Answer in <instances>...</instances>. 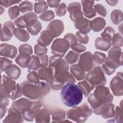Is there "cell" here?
<instances>
[{
    "label": "cell",
    "mask_w": 123,
    "mask_h": 123,
    "mask_svg": "<svg viewBox=\"0 0 123 123\" xmlns=\"http://www.w3.org/2000/svg\"><path fill=\"white\" fill-rule=\"evenodd\" d=\"M61 96L65 105L73 107L82 101L83 92L79 86L73 82H68L61 87Z\"/></svg>",
    "instance_id": "cell-1"
},
{
    "label": "cell",
    "mask_w": 123,
    "mask_h": 123,
    "mask_svg": "<svg viewBox=\"0 0 123 123\" xmlns=\"http://www.w3.org/2000/svg\"><path fill=\"white\" fill-rule=\"evenodd\" d=\"M21 87L23 94L32 99H38L44 97L50 90L49 84L44 81H39L33 84H29L25 81L21 84Z\"/></svg>",
    "instance_id": "cell-2"
},
{
    "label": "cell",
    "mask_w": 123,
    "mask_h": 123,
    "mask_svg": "<svg viewBox=\"0 0 123 123\" xmlns=\"http://www.w3.org/2000/svg\"><path fill=\"white\" fill-rule=\"evenodd\" d=\"M41 106V103L39 101L32 102L25 98L14 101L12 104V107L19 110L23 118L29 121H33V113Z\"/></svg>",
    "instance_id": "cell-3"
},
{
    "label": "cell",
    "mask_w": 123,
    "mask_h": 123,
    "mask_svg": "<svg viewBox=\"0 0 123 123\" xmlns=\"http://www.w3.org/2000/svg\"><path fill=\"white\" fill-rule=\"evenodd\" d=\"M122 65V49L119 47H114L109 52L108 57L102 67L107 74L110 75L116 68Z\"/></svg>",
    "instance_id": "cell-4"
},
{
    "label": "cell",
    "mask_w": 123,
    "mask_h": 123,
    "mask_svg": "<svg viewBox=\"0 0 123 123\" xmlns=\"http://www.w3.org/2000/svg\"><path fill=\"white\" fill-rule=\"evenodd\" d=\"M92 112L89 106L86 103H84L81 106L74 107L69 110L67 112V118L77 122H85Z\"/></svg>",
    "instance_id": "cell-5"
},
{
    "label": "cell",
    "mask_w": 123,
    "mask_h": 123,
    "mask_svg": "<svg viewBox=\"0 0 123 123\" xmlns=\"http://www.w3.org/2000/svg\"><path fill=\"white\" fill-rule=\"evenodd\" d=\"M85 77L86 81L94 87L103 86L106 82L104 73L100 66H97L93 70L89 71Z\"/></svg>",
    "instance_id": "cell-6"
},
{
    "label": "cell",
    "mask_w": 123,
    "mask_h": 123,
    "mask_svg": "<svg viewBox=\"0 0 123 123\" xmlns=\"http://www.w3.org/2000/svg\"><path fill=\"white\" fill-rule=\"evenodd\" d=\"M93 95L97 104L99 106L106 103H110L113 99V97L109 88L103 86L98 87Z\"/></svg>",
    "instance_id": "cell-7"
},
{
    "label": "cell",
    "mask_w": 123,
    "mask_h": 123,
    "mask_svg": "<svg viewBox=\"0 0 123 123\" xmlns=\"http://www.w3.org/2000/svg\"><path fill=\"white\" fill-rule=\"evenodd\" d=\"M70 46V42L65 38H58L54 40L51 47L52 53L60 57H62Z\"/></svg>",
    "instance_id": "cell-8"
},
{
    "label": "cell",
    "mask_w": 123,
    "mask_h": 123,
    "mask_svg": "<svg viewBox=\"0 0 123 123\" xmlns=\"http://www.w3.org/2000/svg\"><path fill=\"white\" fill-rule=\"evenodd\" d=\"M15 82L6 75H3V80L1 85V97L8 98L10 97V93L16 88Z\"/></svg>",
    "instance_id": "cell-9"
},
{
    "label": "cell",
    "mask_w": 123,
    "mask_h": 123,
    "mask_svg": "<svg viewBox=\"0 0 123 123\" xmlns=\"http://www.w3.org/2000/svg\"><path fill=\"white\" fill-rule=\"evenodd\" d=\"M78 64L84 71H91L93 67V58L91 53L86 52L82 54L80 56Z\"/></svg>",
    "instance_id": "cell-10"
},
{
    "label": "cell",
    "mask_w": 123,
    "mask_h": 123,
    "mask_svg": "<svg viewBox=\"0 0 123 123\" xmlns=\"http://www.w3.org/2000/svg\"><path fill=\"white\" fill-rule=\"evenodd\" d=\"M14 27L12 23L8 21L3 25V27L1 26V40L5 41L11 39L14 33Z\"/></svg>",
    "instance_id": "cell-11"
},
{
    "label": "cell",
    "mask_w": 123,
    "mask_h": 123,
    "mask_svg": "<svg viewBox=\"0 0 123 123\" xmlns=\"http://www.w3.org/2000/svg\"><path fill=\"white\" fill-rule=\"evenodd\" d=\"M123 79L122 74L119 75V73L114 76L111 81L110 86L114 95L118 96L123 94Z\"/></svg>",
    "instance_id": "cell-12"
},
{
    "label": "cell",
    "mask_w": 123,
    "mask_h": 123,
    "mask_svg": "<svg viewBox=\"0 0 123 123\" xmlns=\"http://www.w3.org/2000/svg\"><path fill=\"white\" fill-rule=\"evenodd\" d=\"M68 10L70 13V18L73 21L75 22L83 18L80 3L73 2L70 3L68 5Z\"/></svg>",
    "instance_id": "cell-13"
},
{
    "label": "cell",
    "mask_w": 123,
    "mask_h": 123,
    "mask_svg": "<svg viewBox=\"0 0 123 123\" xmlns=\"http://www.w3.org/2000/svg\"><path fill=\"white\" fill-rule=\"evenodd\" d=\"M63 23L60 20L53 21L48 25L47 27V30L49 31L54 37L60 36L63 32Z\"/></svg>",
    "instance_id": "cell-14"
},
{
    "label": "cell",
    "mask_w": 123,
    "mask_h": 123,
    "mask_svg": "<svg viewBox=\"0 0 123 123\" xmlns=\"http://www.w3.org/2000/svg\"><path fill=\"white\" fill-rule=\"evenodd\" d=\"M37 74L41 80L46 81L48 84L51 85L54 78L53 72L51 68L50 67L49 68L41 67L38 71Z\"/></svg>",
    "instance_id": "cell-15"
},
{
    "label": "cell",
    "mask_w": 123,
    "mask_h": 123,
    "mask_svg": "<svg viewBox=\"0 0 123 123\" xmlns=\"http://www.w3.org/2000/svg\"><path fill=\"white\" fill-rule=\"evenodd\" d=\"M74 25L76 29L82 33L89 32L91 28V22L85 18H81L74 22Z\"/></svg>",
    "instance_id": "cell-16"
},
{
    "label": "cell",
    "mask_w": 123,
    "mask_h": 123,
    "mask_svg": "<svg viewBox=\"0 0 123 123\" xmlns=\"http://www.w3.org/2000/svg\"><path fill=\"white\" fill-rule=\"evenodd\" d=\"M17 52V49L13 45H10L6 43L2 44L0 45V55L5 57L13 58Z\"/></svg>",
    "instance_id": "cell-17"
},
{
    "label": "cell",
    "mask_w": 123,
    "mask_h": 123,
    "mask_svg": "<svg viewBox=\"0 0 123 123\" xmlns=\"http://www.w3.org/2000/svg\"><path fill=\"white\" fill-rule=\"evenodd\" d=\"M81 2L83 7V12L86 17L91 18L95 16L96 11L93 9L94 1L82 0Z\"/></svg>",
    "instance_id": "cell-18"
},
{
    "label": "cell",
    "mask_w": 123,
    "mask_h": 123,
    "mask_svg": "<svg viewBox=\"0 0 123 123\" xmlns=\"http://www.w3.org/2000/svg\"><path fill=\"white\" fill-rule=\"evenodd\" d=\"M54 37L48 30H44L41 33V35L37 40V43L39 45L47 46L51 42Z\"/></svg>",
    "instance_id": "cell-19"
},
{
    "label": "cell",
    "mask_w": 123,
    "mask_h": 123,
    "mask_svg": "<svg viewBox=\"0 0 123 123\" xmlns=\"http://www.w3.org/2000/svg\"><path fill=\"white\" fill-rule=\"evenodd\" d=\"M70 72L73 77L74 76L77 80H81L85 78V71L78 64L72 65L70 68Z\"/></svg>",
    "instance_id": "cell-20"
},
{
    "label": "cell",
    "mask_w": 123,
    "mask_h": 123,
    "mask_svg": "<svg viewBox=\"0 0 123 123\" xmlns=\"http://www.w3.org/2000/svg\"><path fill=\"white\" fill-rule=\"evenodd\" d=\"M31 59L30 55L25 53H20L15 59V61L21 67L25 68L30 62Z\"/></svg>",
    "instance_id": "cell-21"
},
{
    "label": "cell",
    "mask_w": 123,
    "mask_h": 123,
    "mask_svg": "<svg viewBox=\"0 0 123 123\" xmlns=\"http://www.w3.org/2000/svg\"><path fill=\"white\" fill-rule=\"evenodd\" d=\"M95 48L101 50L107 51L111 47V43L109 40L103 38L98 37L95 40Z\"/></svg>",
    "instance_id": "cell-22"
},
{
    "label": "cell",
    "mask_w": 123,
    "mask_h": 123,
    "mask_svg": "<svg viewBox=\"0 0 123 123\" xmlns=\"http://www.w3.org/2000/svg\"><path fill=\"white\" fill-rule=\"evenodd\" d=\"M106 24L105 21L101 17L94 19L91 22V28L95 32H98L102 30Z\"/></svg>",
    "instance_id": "cell-23"
},
{
    "label": "cell",
    "mask_w": 123,
    "mask_h": 123,
    "mask_svg": "<svg viewBox=\"0 0 123 123\" xmlns=\"http://www.w3.org/2000/svg\"><path fill=\"white\" fill-rule=\"evenodd\" d=\"M14 34L15 37L22 41L26 42L29 39V36L28 33L24 29L18 28H15Z\"/></svg>",
    "instance_id": "cell-24"
},
{
    "label": "cell",
    "mask_w": 123,
    "mask_h": 123,
    "mask_svg": "<svg viewBox=\"0 0 123 123\" xmlns=\"http://www.w3.org/2000/svg\"><path fill=\"white\" fill-rule=\"evenodd\" d=\"M6 74L10 77L17 79L21 74V70L16 65H13L6 71Z\"/></svg>",
    "instance_id": "cell-25"
},
{
    "label": "cell",
    "mask_w": 123,
    "mask_h": 123,
    "mask_svg": "<svg viewBox=\"0 0 123 123\" xmlns=\"http://www.w3.org/2000/svg\"><path fill=\"white\" fill-rule=\"evenodd\" d=\"M79 86L81 89L83 94L85 97H87L90 91L93 89L94 87L92 86L86 80H85L78 83Z\"/></svg>",
    "instance_id": "cell-26"
},
{
    "label": "cell",
    "mask_w": 123,
    "mask_h": 123,
    "mask_svg": "<svg viewBox=\"0 0 123 123\" xmlns=\"http://www.w3.org/2000/svg\"><path fill=\"white\" fill-rule=\"evenodd\" d=\"M34 117L36 121L37 120H38L37 122H38L39 120H45L46 119L47 120L49 119V113L47 110L45 109L36 111L34 114Z\"/></svg>",
    "instance_id": "cell-27"
},
{
    "label": "cell",
    "mask_w": 123,
    "mask_h": 123,
    "mask_svg": "<svg viewBox=\"0 0 123 123\" xmlns=\"http://www.w3.org/2000/svg\"><path fill=\"white\" fill-rule=\"evenodd\" d=\"M28 31L32 35H37L41 28V25L37 20L27 26Z\"/></svg>",
    "instance_id": "cell-28"
},
{
    "label": "cell",
    "mask_w": 123,
    "mask_h": 123,
    "mask_svg": "<svg viewBox=\"0 0 123 123\" xmlns=\"http://www.w3.org/2000/svg\"><path fill=\"white\" fill-rule=\"evenodd\" d=\"M39 66H40V62L39 59L34 56L33 55L31 57V61L29 62V64L27 66V68L29 70H37Z\"/></svg>",
    "instance_id": "cell-29"
},
{
    "label": "cell",
    "mask_w": 123,
    "mask_h": 123,
    "mask_svg": "<svg viewBox=\"0 0 123 123\" xmlns=\"http://www.w3.org/2000/svg\"><path fill=\"white\" fill-rule=\"evenodd\" d=\"M114 29L111 26L107 27L104 31L101 33V36L105 39H106L110 41H111L112 39V37L114 35Z\"/></svg>",
    "instance_id": "cell-30"
},
{
    "label": "cell",
    "mask_w": 123,
    "mask_h": 123,
    "mask_svg": "<svg viewBox=\"0 0 123 123\" xmlns=\"http://www.w3.org/2000/svg\"><path fill=\"white\" fill-rule=\"evenodd\" d=\"M79 57V54L78 53H76L73 51H70L65 56V59L66 60L68 63L72 64L76 62Z\"/></svg>",
    "instance_id": "cell-31"
},
{
    "label": "cell",
    "mask_w": 123,
    "mask_h": 123,
    "mask_svg": "<svg viewBox=\"0 0 123 123\" xmlns=\"http://www.w3.org/2000/svg\"><path fill=\"white\" fill-rule=\"evenodd\" d=\"M23 16L27 26L34 23L36 21H37V17L36 14H35L34 12H30V13H27L26 14H25Z\"/></svg>",
    "instance_id": "cell-32"
},
{
    "label": "cell",
    "mask_w": 123,
    "mask_h": 123,
    "mask_svg": "<svg viewBox=\"0 0 123 123\" xmlns=\"http://www.w3.org/2000/svg\"><path fill=\"white\" fill-rule=\"evenodd\" d=\"M35 11L39 13L48 8V6L45 1H39L35 3L34 5Z\"/></svg>",
    "instance_id": "cell-33"
},
{
    "label": "cell",
    "mask_w": 123,
    "mask_h": 123,
    "mask_svg": "<svg viewBox=\"0 0 123 123\" xmlns=\"http://www.w3.org/2000/svg\"><path fill=\"white\" fill-rule=\"evenodd\" d=\"M93 58L94 62L98 65L104 62L106 59V55L102 53L97 51L94 53Z\"/></svg>",
    "instance_id": "cell-34"
},
{
    "label": "cell",
    "mask_w": 123,
    "mask_h": 123,
    "mask_svg": "<svg viewBox=\"0 0 123 123\" xmlns=\"http://www.w3.org/2000/svg\"><path fill=\"white\" fill-rule=\"evenodd\" d=\"M19 8L22 13L31 11L33 9V4L29 1H23L19 5Z\"/></svg>",
    "instance_id": "cell-35"
},
{
    "label": "cell",
    "mask_w": 123,
    "mask_h": 123,
    "mask_svg": "<svg viewBox=\"0 0 123 123\" xmlns=\"http://www.w3.org/2000/svg\"><path fill=\"white\" fill-rule=\"evenodd\" d=\"M54 14L52 11H44L39 16V18L44 21H49L54 18Z\"/></svg>",
    "instance_id": "cell-36"
},
{
    "label": "cell",
    "mask_w": 123,
    "mask_h": 123,
    "mask_svg": "<svg viewBox=\"0 0 123 123\" xmlns=\"http://www.w3.org/2000/svg\"><path fill=\"white\" fill-rule=\"evenodd\" d=\"M9 100L7 98L0 97V111H1V118H2L7 110L6 107L8 105Z\"/></svg>",
    "instance_id": "cell-37"
},
{
    "label": "cell",
    "mask_w": 123,
    "mask_h": 123,
    "mask_svg": "<svg viewBox=\"0 0 123 123\" xmlns=\"http://www.w3.org/2000/svg\"><path fill=\"white\" fill-rule=\"evenodd\" d=\"M12 62L6 58H1V71H4L8 70L11 67Z\"/></svg>",
    "instance_id": "cell-38"
},
{
    "label": "cell",
    "mask_w": 123,
    "mask_h": 123,
    "mask_svg": "<svg viewBox=\"0 0 123 123\" xmlns=\"http://www.w3.org/2000/svg\"><path fill=\"white\" fill-rule=\"evenodd\" d=\"M55 12L59 16H62L66 14V6L64 3H62L55 8Z\"/></svg>",
    "instance_id": "cell-39"
},
{
    "label": "cell",
    "mask_w": 123,
    "mask_h": 123,
    "mask_svg": "<svg viewBox=\"0 0 123 123\" xmlns=\"http://www.w3.org/2000/svg\"><path fill=\"white\" fill-rule=\"evenodd\" d=\"M76 39L82 43L87 44L89 40V38L86 34L82 33L80 31H78L76 33Z\"/></svg>",
    "instance_id": "cell-40"
},
{
    "label": "cell",
    "mask_w": 123,
    "mask_h": 123,
    "mask_svg": "<svg viewBox=\"0 0 123 123\" xmlns=\"http://www.w3.org/2000/svg\"><path fill=\"white\" fill-rule=\"evenodd\" d=\"M112 45L115 47H122L123 44L122 37L118 33L116 34L113 37Z\"/></svg>",
    "instance_id": "cell-41"
},
{
    "label": "cell",
    "mask_w": 123,
    "mask_h": 123,
    "mask_svg": "<svg viewBox=\"0 0 123 123\" xmlns=\"http://www.w3.org/2000/svg\"><path fill=\"white\" fill-rule=\"evenodd\" d=\"M34 49L35 54L38 56L44 55L45 53H46L48 51V49L46 47L39 44L36 45L34 47Z\"/></svg>",
    "instance_id": "cell-42"
},
{
    "label": "cell",
    "mask_w": 123,
    "mask_h": 123,
    "mask_svg": "<svg viewBox=\"0 0 123 123\" xmlns=\"http://www.w3.org/2000/svg\"><path fill=\"white\" fill-rule=\"evenodd\" d=\"M20 8L17 6H14L9 8V14L10 18L12 20L20 14Z\"/></svg>",
    "instance_id": "cell-43"
},
{
    "label": "cell",
    "mask_w": 123,
    "mask_h": 123,
    "mask_svg": "<svg viewBox=\"0 0 123 123\" xmlns=\"http://www.w3.org/2000/svg\"><path fill=\"white\" fill-rule=\"evenodd\" d=\"M27 79L28 81L32 83H36L39 82V77L37 73L31 72L27 75Z\"/></svg>",
    "instance_id": "cell-44"
},
{
    "label": "cell",
    "mask_w": 123,
    "mask_h": 123,
    "mask_svg": "<svg viewBox=\"0 0 123 123\" xmlns=\"http://www.w3.org/2000/svg\"><path fill=\"white\" fill-rule=\"evenodd\" d=\"M122 18V11L116 10H114L111 13V20L112 22L114 24H118L117 18V17Z\"/></svg>",
    "instance_id": "cell-45"
},
{
    "label": "cell",
    "mask_w": 123,
    "mask_h": 123,
    "mask_svg": "<svg viewBox=\"0 0 123 123\" xmlns=\"http://www.w3.org/2000/svg\"><path fill=\"white\" fill-rule=\"evenodd\" d=\"M22 93H22V90L21 86H20L19 84H18L17 85L16 89L12 92V95H11V97H10L11 98L14 100L16 98L21 97Z\"/></svg>",
    "instance_id": "cell-46"
},
{
    "label": "cell",
    "mask_w": 123,
    "mask_h": 123,
    "mask_svg": "<svg viewBox=\"0 0 123 123\" xmlns=\"http://www.w3.org/2000/svg\"><path fill=\"white\" fill-rule=\"evenodd\" d=\"M20 53H25L29 55L32 53V49L31 46L28 44H23L19 48Z\"/></svg>",
    "instance_id": "cell-47"
},
{
    "label": "cell",
    "mask_w": 123,
    "mask_h": 123,
    "mask_svg": "<svg viewBox=\"0 0 123 123\" xmlns=\"http://www.w3.org/2000/svg\"><path fill=\"white\" fill-rule=\"evenodd\" d=\"M95 11L97 12H98L99 14L103 16H105L107 13L106 10L105 8V7L102 5L101 4H100L99 3L97 4L94 6Z\"/></svg>",
    "instance_id": "cell-48"
},
{
    "label": "cell",
    "mask_w": 123,
    "mask_h": 123,
    "mask_svg": "<svg viewBox=\"0 0 123 123\" xmlns=\"http://www.w3.org/2000/svg\"><path fill=\"white\" fill-rule=\"evenodd\" d=\"M71 49L78 53L83 52L86 49V48L85 46L77 43L71 45Z\"/></svg>",
    "instance_id": "cell-49"
},
{
    "label": "cell",
    "mask_w": 123,
    "mask_h": 123,
    "mask_svg": "<svg viewBox=\"0 0 123 123\" xmlns=\"http://www.w3.org/2000/svg\"><path fill=\"white\" fill-rule=\"evenodd\" d=\"M14 24L16 26H17L19 27H21V28L25 27H27V26L26 23H25V21L24 20V19L23 16H20V17L15 19L14 21Z\"/></svg>",
    "instance_id": "cell-50"
},
{
    "label": "cell",
    "mask_w": 123,
    "mask_h": 123,
    "mask_svg": "<svg viewBox=\"0 0 123 123\" xmlns=\"http://www.w3.org/2000/svg\"><path fill=\"white\" fill-rule=\"evenodd\" d=\"M65 115V112L64 111L60 110L56 111V112H54L52 115V119L53 120L55 119H64V115Z\"/></svg>",
    "instance_id": "cell-51"
},
{
    "label": "cell",
    "mask_w": 123,
    "mask_h": 123,
    "mask_svg": "<svg viewBox=\"0 0 123 123\" xmlns=\"http://www.w3.org/2000/svg\"><path fill=\"white\" fill-rule=\"evenodd\" d=\"M64 38H65L66 39H67L70 43V44L72 45L74 43H77V39H76L75 37L73 35V34H71V33H69L66 34V36H65Z\"/></svg>",
    "instance_id": "cell-52"
},
{
    "label": "cell",
    "mask_w": 123,
    "mask_h": 123,
    "mask_svg": "<svg viewBox=\"0 0 123 123\" xmlns=\"http://www.w3.org/2000/svg\"><path fill=\"white\" fill-rule=\"evenodd\" d=\"M41 67H45L48 65V56L47 55H44L39 57Z\"/></svg>",
    "instance_id": "cell-53"
},
{
    "label": "cell",
    "mask_w": 123,
    "mask_h": 123,
    "mask_svg": "<svg viewBox=\"0 0 123 123\" xmlns=\"http://www.w3.org/2000/svg\"><path fill=\"white\" fill-rule=\"evenodd\" d=\"M20 1H13V0H0V3L1 5L7 7L15 3H19Z\"/></svg>",
    "instance_id": "cell-54"
},
{
    "label": "cell",
    "mask_w": 123,
    "mask_h": 123,
    "mask_svg": "<svg viewBox=\"0 0 123 123\" xmlns=\"http://www.w3.org/2000/svg\"><path fill=\"white\" fill-rule=\"evenodd\" d=\"M47 2L49 6L51 7H57L59 5L60 1L59 0H48Z\"/></svg>",
    "instance_id": "cell-55"
},
{
    "label": "cell",
    "mask_w": 123,
    "mask_h": 123,
    "mask_svg": "<svg viewBox=\"0 0 123 123\" xmlns=\"http://www.w3.org/2000/svg\"><path fill=\"white\" fill-rule=\"evenodd\" d=\"M106 2L110 5L113 6L116 4V3L118 2V1H115V0H106Z\"/></svg>",
    "instance_id": "cell-56"
}]
</instances>
